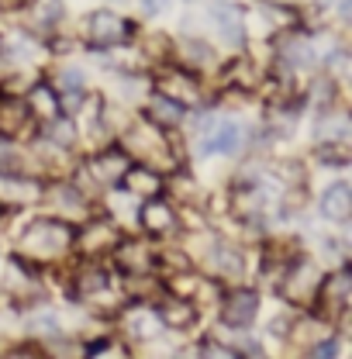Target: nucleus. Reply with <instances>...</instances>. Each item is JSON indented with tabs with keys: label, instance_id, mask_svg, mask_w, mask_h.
Here are the masks:
<instances>
[{
	"label": "nucleus",
	"instance_id": "nucleus-1",
	"mask_svg": "<svg viewBox=\"0 0 352 359\" xmlns=\"http://www.w3.org/2000/svg\"><path fill=\"white\" fill-rule=\"evenodd\" d=\"M69 242H73V231H69L62 222H35L28 231H25L21 249L32 252V256H39V259H48V256L66 252Z\"/></svg>",
	"mask_w": 352,
	"mask_h": 359
},
{
	"label": "nucleus",
	"instance_id": "nucleus-2",
	"mask_svg": "<svg viewBox=\"0 0 352 359\" xmlns=\"http://www.w3.org/2000/svg\"><path fill=\"white\" fill-rule=\"evenodd\" d=\"M238 145H242V125H235V121H218L201 138L204 156H231V152H238Z\"/></svg>",
	"mask_w": 352,
	"mask_h": 359
},
{
	"label": "nucleus",
	"instance_id": "nucleus-3",
	"mask_svg": "<svg viewBox=\"0 0 352 359\" xmlns=\"http://www.w3.org/2000/svg\"><path fill=\"white\" fill-rule=\"evenodd\" d=\"M259 311V297L252 294V290H231L228 294V301H224V308H221V318L228 321V325H249L252 318Z\"/></svg>",
	"mask_w": 352,
	"mask_h": 359
},
{
	"label": "nucleus",
	"instance_id": "nucleus-4",
	"mask_svg": "<svg viewBox=\"0 0 352 359\" xmlns=\"http://www.w3.org/2000/svg\"><path fill=\"white\" fill-rule=\"evenodd\" d=\"M321 280H325L321 269L314 266L311 259H297L294 269H290V280H287V294L304 301V297H311L314 290H321Z\"/></svg>",
	"mask_w": 352,
	"mask_h": 359
},
{
	"label": "nucleus",
	"instance_id": "nucleus-5",
	"mask_svg": "<svg viewBox=\"0 0 352 359\" xmlns=\"http://www.w3.org/2000/svg\"><path fill=\"white\" fill-rule=\"evenodd\" d=\"M90 35H93V42L118 45L128 39V21H121V18L111 14V11H100V14L90 18Z\"/></svg>",
	"mask_w": 352,
	"mask_h": 359
},
{
	"label": "nucleus",
	"instance_id": "nucleus-6",
	"mask_svg": "<svg viewBox=\"0 0 352 359\" xmlns=\"http://www.w3.org/2000/svg\"><path fill=\"white\" fill-rule=\"evenodd\" d=\"M211 21H215V32L228 45H242L245 42V25H242V11L228 7V4H218L211 11Z\"/></svg>",
	"mask_w": 352,
	"mask_h": 359
},
{
	"label": "nucleus",
	"instance_id": "nucleus-7",
	"mask_svg": "<svg viewBox=\"0 0 352 359\" xmlns=\"http://www.w3.org/2000/svg\"><path fill=\"white\" fill-rule=\"evenodd\" d=\"M90 166H93L97 180H104V183H118V180H125V173L132 170V159H128L121 149H107V152H100Z\"/></svg>",
	"mask_w": 352,
	"mask_h": 359
},
{
	"label": "nucleus",
	"instance_id": "nucleus-8",
	"mask_svg": "<svg viewBox=\"0 0 352 359\" xmlns=\"http://www.w3.org/2000/svg\"><path fill=\"white\" fill-rule=\"evenodd\" d=\"M321 215L328 222H346L352 215V190L346 183H335L321 194Z\"/></svg>",
	"mask_w": 352,
	"mask_h": 359
},
{
	"label": "nucleus",
	"instance_id": "nucleus-9",
	"mask_svg": "<svg viewBox=\"0 0 352 359\" xmlns=\"http://www.w3.org/2000/svg\"><path fill=\"white\" fill-rule=\"evenodd\" d=\"M159 93L173 97L180 104H183V100H197V80L187 76L183 69H170V73L159 76Z\"/></svg>",
	"mask_w": 352,
	"mask_h": 359
},
{
	"label": "nucleus",
	"instance_id": "nucleus-10",
	"mask_svg": "<svg viewBox=\"0 0 352 359\" xmlns=\"http://www.w3.org/2000/svg\"><path fill=\"white\" fill-rule=\"evenodd\" d=\"M42 190L35 180H21V177H0V201L4 204H21V201H35Z\"/></svg>",
	"mask_w": 352,
	"mask_h": 359
},
{
	"label": "nucleus",
	"instance_id": "nucleus-11",
	"mask_svg": "<svg viewBox=\"0 0 352 359\" xmlns=\"http://www.w3.org/2000/svg\"><path fill=\"white\" fill-rule=\"evenodd\" d=\"M25 118H28V104H21L18 97H0V132L4 135L21 132Z\"/></svg>",
	"mask_w": 352,
	"mask_h": 359
},
{
	"label": "nucleus",
	"instance_id": "nucleus-12",
	"mask_svg": "<svg viewBox=\"0 0 352 359\" xmlns=\"http://www.w3.org/2000/svg\"><path fill=\"white\" fill-rule=\"evenodd\" d=\"M142 224H145L149 231H170L176 224L173 208L163 204V201H149V204L142 208Z\"/></svg>",
	"mask_w": 352,
	"mask_h": 359
},
{
	"label": "nucleus",
	"instance_id": "nucleus-13",
	"mask_svg": "<svg viewBox=\"0 0 352 359\" xmlns=\"http://www.w3.org/2000/svg\"><path fill=\"white\" fill-rule=\"evenodd\" d=\"M321 290H325V297H332L335 314H342L346 311V304H349V273L342 269V273H335V276L321 280Z\"/></svg>",
	"mask_w": 352,
	"mask_h": 359
},
{
	"label": "nucleus",
	"instance_id": "nucleus-14",
	"mask_svg": "<svg viewBox=\"0 0 352 359\" xmlns=\"http://www.w3.org/2000/svg\"><path fill=\"white\" fill-rule=\"evenodd\" d=\"M152 118L159 121V125H166V128H173L183 121V104L173 100V97H166V93H159L156 100H152Z\"/></svg>",
	"mask_w": 352,
	"mask_h": 359
},
{
	"label": "nucleus",
	"instance_id": "nucleus-15",
	"mask_svg": "<svg viewBox=\"0 0 352 359\" xmlns=\"http://www.w3.org/2000/svg\"><path fill=\"white\" fill-rule=\"evenodd\" d=\"M114 242H118L114 228H104V224H90L87 231H83V238H80V249H83V252H100V249H111Z\"/></svg>",
	"mask_w": 352,
	"mask_h": 359
},
{
	"label": "nucleus",
	"instance_id": "nucleus-16",
	"mask_svg": "<svg viewBox=\"0 0 352 359\" xmlns=\"http://www.w3.org/2000/svg\"><path fill=\"white\" fill-rule=\"evenodd\" d=\"M76 283H80V290L83 294H100V290H107V273H104V266H93V269H83L80 276H76Z\"/></svg>",
	"mask_w": 352,
	"mask_h": 359
},
{
	"label": "nucleus",
	"instance_id": "nucleus-17",
	"mask_svg": "<svg viewBox=\"0 0 352 359\" xmlns=\"http://www.w3.org/2000/svg\"><path fill=\"white\" fill-rule=\"evenodd\" d=\"M125 180H128V187H132V190H142V194L159 190V177H152L149 170H128V173H125Z\"/></svg>",
	"mask_w": 352,
	"mask_h": 359
},
{
	"label": "nucleus",
	"instance_id": "nucleus-18",
	"mask_svg": "<svg viewBox=\"0 0 352 359\" xmlns=\"http://www.w3.org/2000/svg\"><path fill=\"white\" fill-rule=\"evenodd\" d=\"M163 321H170V325H190L194 321V311L187 308V304H180V301H170V304H163V314H159Z\"/></svg>",
	"mask_w": 352,
	"mask_h": 359
},
{
	"label": "nucleus",
	"instance_id": "nucleus-19",
	"mask_svg": "<svg viewBox=\"0 0 352 359\" xmlns=\"http://www.w3.org/2000/svg\"><path fill=\"white\" fill-rule=\"evenodd\" d=\"M35 18L42 25H55L62 18V4L59 0H35Z\"/></svg>",
	"mask_w": 352,
	"mask_h": 359
},
{
	"label": "nucleus",
	"instance_id": "nucleus-20",
	"mask_svg": "<svg viewBox=\"0 0 352 359\" xmlns=\"http://www.w3.org/2000/svg\"><path fill=\"white\" fill-rule=\"evenodd\" d=\"M159 325H163V318H156V314H135L132 332L138 335V339H149V335L159 332Z\"/></svg>",
	"mask_w": 352,
	"mask_h": 359
},
{
	"label": "nucleus",
	"instance_id": "nucleus-21",
	"mask_svg": "<svg viewBox=\"0 0 352 359\" xmlns=\"http://www.w3.org/2000/svg\"><path fill=\"white\" fill-rule=\"evenodd\" d=\"M32 107H35L39 114H52V111H55V97H52V90H45V87L32 90Z\"/></svg>",
	"mask_w": 352,
	"mask_h": 359
},
{
	"label": "nucleus",
	"instance_id": "nucleus-22",
	"mask_svg": "<svg viewBox=\"0 0 352 359\" xmlns=\"http://www.w3.org/2000/svg\"><path fill=\"white\" fill-rule=\"evenodd\" d=\"M259 11H263L266 18H273L276 25H294V11H287V7H276V4H259Z\"/></svg>",
	"mask_w": 352,
	"mask_h": 359
},
{
	"label": "nucleus",
	"instance_id": "nucleus-23",
	"mask_svg": "<svg viewBox=\"0 0 352 359\" xmlns=\"http://www.w3.org/2000/svg\"><path fill=\"white\" fill-rule=\"evenodd\" d=\"M48 132H52L55 142H62V145H69V142L76 138V128H73V125H66V121H52V125H48Z\"/></svg>",
	"mask_w": 352,
	"mask_h": 359
},
{
	"label": "nucleus",
	"instance_id": "nucleus-24",
	"mask_svg": "<svg viewBox=\"0 0 352 359\" xmlns=\"http://www.w3.org/2000/svg\"><path fill=\"white\" fill-rule=\"evenodd\" d=\"M314 356H339V342H335V339H328V342H318Z\"/></svg>",
	"mask_w": 352,
	"mask_h": 359
},
{
	"label": "nucleus",
	"instance_id": "nucleus-25",
	"mask_svg": "<svg viewBox=\"0 0 352 359\" xmlns=\"http://www.w3.org/2000/svg\"><path fill=\"white\" fill-rule=\"evenodd\" d=\"M32 328H42V332H55L59 325H55V318L48 314V318H42V321H32Z\"/></svg>",
	"mask_w": 352,
	"mask_h": 359
},
{
	"label": "nucleus",
	"instance_id": "nucleus-26",
	"mask_svg": "<svg viewBox=\"0 0 352 359\" xmlns=\"http://www.w3.org/2000/svg\"><path fill=\"white\" fill-rule=\"evenodd\" d=\"M66 87L80 90V87H83V76H80V73H66Z\"/></svg>",
	"mask_w": 352,
	"mask_h": 359
}]
</instances>
